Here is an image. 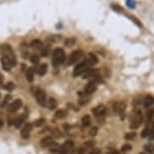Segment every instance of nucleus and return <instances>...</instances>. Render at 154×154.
I'll return each mask as SVG.
<instances>
[{"instance_id":"38","label":"nucleus","mask_w":154,"mask_h":154,"mask_svg":"<svg viewBox=\"0 0 154 154\" xmlns=\"http://www.w3.org/2000/svg\"><path fill=\"white\" fill-rule=\"evenodd\" d=\"M86 153V147H81L80 149L78 150V152H77V154H85Z\"/></svg>"},{"instance_id":"30","label":"nucleus","mask_w":154,"mask_h":154,"mask_svg":"<svg viewBox=\"0 0 154 154\" xmlns=\"http://www.w3.org/2000/svg\"><path fill=\"white\" fill-rule=\"evenodd\" d=\"M30 62L32 63H34V65H38V63H39V57H38V55H31Z\"/></svg>"},{"instance_id":"12","label":"nucleus","mask_w":154,"mask_h":154,"mask_svg":"<svg viewBox=\"0 0 154 154\" xmlns=\"http://www.w3.org/2000/svg\"><path fill=\"white\" fill-rule=\"evenodd\" d=\"M97 90V84L94 83V82H90V83H88L86 85V87H85L84 89V92L86 93V95H92L93 93H95Z\"/></svg>"},{"instance_id":"6","label":"nucleus","mask_w":154,"mask_h":154,"mask_svg":"<svg viewBox=\"0 0 154 154\" xmlns=\"http://www.w3.org/2000/svg\"><path fill=\"white\" fill-rule=\"evenodd\" d=\"M35 99L38 101V103L41 106H46V94L44 91H42L41 89H38L35 91Z\"/></svg>"},{"instance_id":"33","label":"nucleus","mask_w":154,"mask_h":154,"mask_svg":"<svg viewBox=\"0 0 154 154\" xmlns=\"http://www.w3.org/2000/svg\"><path fill=\"white\" fill-rule=\"evenodd\" d=\"M135 136H136V134H135L134 132H130V133L125 134V139L126 140H132V139H134Z\"/></svg>"},{"instance_id":"46","label":"nucleus","mask_w":154,"mask_h":154,"mask_svg":"<svg viewBox=\"0 0 154 154\" xmlns=\"http://www.w3.org/2000/svg\"><path fill=\"white\" fill-rule=\"evenodd\" d=\"M141 154H144V153H141Z\"/></svg>"},{"instance_id":"32","label":"nucleus","mask_w":154,"mask_h":154,"mask_svg":"<svg viewBox=\"0 0 154 154\" xmlns=\"http://www.w3.org/2000/svg\"><path fill=\"white\" fill-rule=\"evenodd\" d=\"M11 99V97H10V95H7L6 97H5V99L3 100V102L1 103V108H4L5 106H6L7 104H8V102H9V100Z\"/></svg>"},{"instance_id":"1","label":"nucleus","mask_w":154,"mask_h":154,"mask_svg":"<svg viewBox=\"0 0 154 154\" xmlns=\"http://www.w3.org/2000/svg\"><path fill=\"white\" fill-rule=\"evenodd\" d=\"M97 63H98V58L96 57V55H90L84 62L80 63L76 66L75 69H74V71H73V76L74 77L82 76L85 71L87 70H89V69H91L92 66L96 65Z\"/></svg>"},{"instance_id":"5","label":"nucleus","mask_w":154,"mask_h":154,"mask_svg":"<svg viewBox=\"0 0 154 154\" xmlns=\"http://www.w3.org/2000/svg\"><path fill=\"white\" fill-rule=\"evenodd\" d=\"M83 55H84V52H83V50H81V49L73 52L71 54L70 57H69L68 66H71V65H74V63H77L82 57H83Z\"/></svg>"},{"instance_id":"20","label":"nucleus","mask_w":154,"mask_h":154,"mask_svg":"<svg viewBox=\"0 0 154 154\" xmlns=\"http://www.w3.org/2000/svg\"><path fill=\"white\" fill-rule=\"evenodd\" d=\"M26 79H27L28 82H33L34 79V70L32 68H28L27 71H26Z\"/></svg>"},{"instance_id":"17","label":"nucleus","mask_w":154,"mask_h":154,"mask_svg":"<svg viewBox=\"0 0 154 154\" xmlns=\"http://www.w3.org/2000/svg\"><path fill=\"white\" fill-rule=\"evenodd\" d=\"M46 106L49 109V110H54V109L57 108V100H55V98H49V99L46 101Z\"/></svg>"},{"instance_id":"21","label":"nucleus","mask_w":154,"mask_h":154,"mask_svg":"<svg viewBox=\"0 0 154 154\" xmlns=\"http://www.w3.org/2000/svg\"><path fill=\"white\" fill-rule=\"evenodd\" d=\"M30 46L33 47L34 49H42V42L41 41H38V39H34V41H31V43H30Z\"/></svg>"},{"instance_id":"37","label":"nucleus","mask_w":154,"mask_h":154,"mask_svg":"<svg viewBox=\"0 0 154 154\" xmlns=\"http://www.w3.org/2000/svg\"><path fill=\"white\" fill-rule=\"evenodd\" d=\"M97 133H98V129L96 127H93V128L90 130V135H91V136H95V135H97Z\"/></svg>"},{"instance_id":"27","label":"nucleus","mask_w":154,"mask_h":154,"mask_svg":"<svg viewBox=\"0 0 154 154\" xmlns=\"http://www.w3.org/2000/svg\"><path fill=\"white\" fill-rule=\"evenodd\" d=\"M149 129H150V124H149V125L147 124V125H146V127L144 128V130L142 131V135H141V136L143 138L148 137V135H149Z\"/></svg>"},{"instance_id":"18","label":"nucleus","mask_w":154,"mask_h":154,"mask_svg":"<svg viewBox=\"0 0 154 154\" xmlns=\"http://www.w3.org/2000/svg\"><path fill=\"white\" fill-rule=\"evenodd\" d=\"M24 120H25V115H21L19 117H17V118L15 119V121H14L15 128L19 129L20 126H22V124H23V122H24Z\"/></svg>"},{"instance_id":"7","label":"nucleus","mask_w":154,"mask_h":154,"mask_svg":"<svg viewBox=\"0 0 154 154\" xmlns=\"http://www.w3.org/2000/svg\"><path fill=\"white\" fill-rule=\"evenodd\" d=\"M114 109H115V111L117 113L119 114V116L121 117V119L123 120L124 117H125V111H126V104L124 102H120L118 103V104L114 105Z\"/></svg>"},{"instance_id":"4","label":"nucleus","mask_w":154,"mask_h":154,"mask_svg":"<svg viewBox=\"0 0 154 154\" xmlns=\"http://www.w3.org/2000/svg\"><path fill=\"white\" fill-rule=\"evenodd\" d=\"M143 122V115L140 110H137L136 112L134 113L133 118L131 120V125H130V128L131 129H137L139 128V126L141 125V123Z\"/></svg>"},{"instance_id":"42","label":"nucleus","mask_w":154,"mask_h":154,"mask_svg":"<svg viewBox=\"0 0 154 154\" xmlns=\"http://www.w3.org/2000/svg\"><path fill=\"white\" fill-rule=\"evenodd\" d=\"M89 154H100V150L99 149H93Z\"/></svg>"},{"instance_id":"40","label":"nucleus","mask_w":154,"mask_h":154,"mask_svg":"<svg viewBox=\"0 0 154 154\" xmlns=\"http://www.w3.org/2000/svg\"><path fill=\"white\" fill-rule=\"evenodd\" d=\"M2 126H3V116L0 113V129L2 128Z\"/></svg>"},{"instance_id":"11","label":"nucleus","mask_w":154,"mask_h":154,"mask_svg":"<svg viewBox=\"0 0 154 154\" xmlns=\"http://www.w3.org/2000/svg\"><path fill=\"white\" fill-rule=\"evenodd\" d=\"M21 106H22V101H21L20 99H16L9 105L8 111L9 112H16L17 110H19V109L21 108Z\"/></svg>"},{"instance_id":"29","label":"nucleus","mask_w":154,"mask_h":154,"mask_svg":"<svg viewBox=\"0 0 154 154\" xmlns=\"http://www.w3.org/2000/svg\"><path fill=\"white\" fill-rule=\"evenodd\" d=\"M144 150H145L147 153H153V151H154V146L151 145V144L145 145V146H144Z\"/></svg>"},{"instance_id":"41","label":"nucleus","mask_w":154,"mask_h":154,"mask_svg":"<svg viewBox=\"0 0 154 154\" xmlns=\"http://www.w3.org/2000/svg\"><path fill=\"white\" fill-rule=\"evenodd\" d=\"M94 145V143H93L92 141H88L87 143H86V145H85V147H92V146Z\"/></svg>"},{"instance_id":"35","label":"nucleus","mask_w":154,"mask_h":154,"mask_svg":"<svg viewBox=\"0 0 154 154\" xmlns=\"http://www.w3.org/2000/svg\"><path fill=\"white\" fill-rule=\"evenodd\" d=\"M49 52V46H46L44 49H41V55L42 57H46Z\"/></svg>"},{"instance_id":"39","label":"nucleus","mask_w":154,"mask_h":154,"mask_svg":"<svg viewBox=\"0 0 154 154\" xmlns=\"http://www.w3.org/2000/svg\"><path fill=\"white\" fill-rule=\"evenodd\" d=\"M52 134H54V136H55V137H60V131H58L57 129L52 130Z\"/></svg>"},{"instance_id":"22","label":"nucleus","mask_w":154,"mask_h":154,"mask_svg":"<svg viewBox=\"0 0 154 154\" xmlns=\"http://www.w3.org/2000/svg\"><path fill=\"white\" fill-rule=\"evenodd\" d=\"M82 124H83L84 127H89L91 125V117L89 115H85L82 118Z\"/></svg>"},{"instance_id":"31","label":"nucleus","mask_w":154,"mask_h":154,"mask_svg":"<svg viewBox=\"0 0 154 154\" xmlns=\"http://www.w3.org/2000/svg\"><path fill=\"white\" fill-rule=\"evenodd\" d=\"M4 89L7 90V91H12V90L14 89V84L11 83V82H9V83H7L4 86Z\"/></svg>"},{"instance_id":"26","label":"nucleus","mask_w":154,"mask_h":154,"mask_svg":"<svg viewBox=\"0 0 154 154\" xmlns=\"http://www.w3.org/2000/svg\"><path fill=\"white\" fill-rule=\"evenodd\" d=\"M60 148V146L57 144H55V143H52V144L49 146V150H50V152H52V153H55L57 151H58Z\"/></svg>"},{"instance_id":"28","label":"nucleus","mask_w":154,"mask_h":154,"mask_svg":"<svg viewBox=\"0 0 154 154\" xmlns=\"http://www.w3.org/2000/svg\"><path fill=\"white\" fill-rule=\"evenodd\" d=\"M132 149V146L130 145V144H125V145H123L122 146V148H121V151L123 153H127L128 151H130Z\"/></svg>"},{"instance_id":"19","label":"nucleus","mask_w":154,"mask_h":154,"mask_svg":"<svg viewBox=\"0 0 154 154\" xmlns=\"http://www.w3.org/2000/svg\"><path fill=\"white\" fill-rule=\"evenodd\" d=\"M68 115V112L66 110H63V109H60V110H57V112L55 114V117L57 119H63L66 118Z\"/></svg>"},{"instance_id":"15","label":"nucleus","mask_w":154,"mask_h":154,"mask_svg":"<svg viewBox=\"0 0 154 154\" xmlns=\"http://www.w3.org/2000/svg\"><path fill=\"white\" fill-rule=\"evenodd\" d=\"M154 104V97L151 96V95H148L144 98L143 100V105H144L145 108H149Z\"/></svg>"},{"instance_id":"8","label":"nucleus","mask_w":154,"mask_h":154,"mask_svg":"<svg viewBox=\"0 0 154 154\" xmlns=\"http://www.w3.org/2000/svg\"><path fill=\"white\" fill-rule=\"evenodd\" d=\"M71 149H74V142L71 141V140H68V141H66L62 147L60 148L58 152H60V154H66L68 151H70Z\"/></svg>"},{"instance_id":"16","label":"nucleus","mask_w":154,"mask_h":154,"mask_svg":"<svg viewBox=\"0 0 154 154\" xmlns=\"http://www.w3.org/2000/svg\"><path fill=\"white\" fill-rule=\"evenodd\" d=\"M46 71H47L46 63H41V65H39L38 69H36V73H38V75L39 76H44L46 74Z\"/></svg>"},{"instance_id":"13","label":"nucleus","mask_w":154,"mask_h":154,"mask_svg":"<svg viewBox=\"0 0 154 154\" xmlns=\"http://www.w3.org/2000/svg\"><path fill=\"white\" fill-rule=\"evenodd\" d=\"M106 113V107L104 105H99L93 109V114L96 117H101Z\"/></svg>"},{"instance_id":"45","label":"nucleus","mask_w":154,"mask_h":154,"mask_svg":"<svg viewBox=\"0 0 154 154\" xmlns=\"http://www.w3.org/2000/svg\"><path fill=\"white\" fill-rule=\"evenodd\" d=\"M108 154H120V153H119L117 150H112V151H111V152H109Z\"/></svg>"},{"instance_id":"14","label":"nucleus","mask_w":154,"mask_h":154,"mask_svg":"<svg viewBox=\"0 0 154 154\" xmlns=\"http://www.w3.org/2000/svg\"><path fill=\"white\" fill-rule=\"evenodd\" d=\"M52 143H54V139L50 136H46L41 140V145L42 147H49Z\"/></svg>"},{"instance_id":"3","label":"nucleus","mask_w":154,"mask_h":154,"mask_svg":"<svg viewBox=\"0 0 154 154\" xmlns=\"http://www.w3.org/2000/svg\"><path fill=\"white\" fill-rule=\"evenodd\" d=\"M16 65V57L14 54L10 55H2L1 57V66L2 69L6 71H9L10 69Z\"/></svg>"},{"instance_id":"10","label":"nucleus","mask_w":154,"mask_h":154,"mask_svg":"<svg viewBox=\"0 0 154 154\" xmlns=\"http://www.w3.org/2000/svg\"><path fill=\"white\" fill-rule=\"evenodd\" d=\"M99 74H100L99 69H89V70H87L83 75H82V77H83V79L94 78V77L96 76H99Z\"/></svg>"},{"instance_id":"36","label":"nucleus","mask_w":154,"mask_h":154,"mask_svg":"<svg viewBox=\"0 0 154 154\" xmlns=\"http://www.w3.org/2000/svg\"><path fill=\"white\" fill-rule=\"evenodd\" d=\"M153 115H154V109L152 110H149V112L147 113V117H148V121H151L153 118Z\"/></svg>"},{"instance_id":"24","label":"nucleus","mask_w":154,"mask_h":154,"mask_svg":"<svg viewBox=\"0 0 154 154\" xmlns=\"http://www.w3.org/2000/svg\"><path fill=\"white\" fill-rule=\"evenodd\" d=\"M148 138L150 140L154 139V121L150 124V129H149V135H148Z\"/></svg>"},{"instance_id":"25","label":"nucleus","mask_w":154,"mask_h":154,"mask_svg":"<svg viewBox=\"0 0 154 154\" xmlns=\"http://www.w3.org/2000/svg\"><path fill=\"white\" fill-rule=\"evenodd\" d=\"M126 5L131 9L136 8V2L134 0H126Z\"/></svg>"},{"instance_id":"2","label":"nucleus","mask_w":154,"mask_h":154,"mask_svg":"<svg viewBox=\"0 0 154 154\" xmlns=\"http://www.w3.org/2000/svg\"><path fill=\"white\" fill-rule=\"evenodd\" d=\"M66 60V52L63 49H54L52 52V65L55 67H57V66H60L62 63H65Z\"/></svg>"},{"instance_id":"23","label":"nucleus","mask_w":154,"mask_h":154,"mask_svg":"<svg viewBox=\"0 0 154 154\" xmlns=\"http://www.w3.org/2000/svg\"><path fill=\"white\" fill-rule=\"evenodd\" d=\"M46 119H44V118H39V119H38V120L34 121L33 125L35 127H43L44 125H46Z\"/></svg>"},{"instance_id":"43","label":"nucleus","mask_w":154,"mask_h":154,"mask_svg":"<svg viewBox=\"0 0 154 154\" xmlns=\"http://www.w3.org/2000/svg\"><path fill=\"white\" fill-rule=\"evenodd\" d=\"M113 9L116 10V11H117V10H118V11H122V8H121V7H119L118 5H117V7L115 6V5H113Z\"/></svg>"},{"instance_id":"9","label":"nucleus","mask_w":154,"mask_h":154,"mask_svg":"<svg viewBox=\"0 0 154 154\" xmlns=\"http://www.w3.org/2000/svg\"><path fill=\"white\" fill-rule=\"evenodd\" d=\"M31 130H32V125H31L30 123H27V124H24V125L22 126V128H21V131H20V136L22 138H28L29 134H30Z\"/></svg>"},{"instance_id":"44","label":"nucleus","mask_w":154,"mask_h":154,"mask_svg":"<svg viewBox=\"0 0 154 154\" xmlns=\"http://www.w3.org/2000/svg\"><path fill=\"white\" fill-rule=\"evenodd\" d=\"M2 85H3V76L0 73V86H2Z\"/></svg>"},{"instance_id":"34","label":"nucleus","mask_w":154,"mask_h":154,"mask_svg":"<svg viewBox=\"0 0 154 154\" xmlns=\"http://www.w3.org/2000/svg\"><path fill=\"white\" fill-rule=\"evenodd\" d=\"M74 43H75V39L74 38H69L66 41V46H73Z\"/></svg>"}]
</instances>
